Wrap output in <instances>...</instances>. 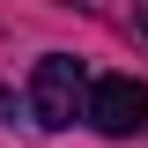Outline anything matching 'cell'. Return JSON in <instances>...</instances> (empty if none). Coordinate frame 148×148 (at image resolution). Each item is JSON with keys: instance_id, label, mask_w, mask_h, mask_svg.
Returning a JSON list of instances; mask_svg holds the SVG:
<instances>
[{"instance_id": "4", "label": "cell", "mask_w": 148, "mask_h": 148, "mask_svg": "<svg viewBox=\"0 0 148 148\" xmlns=\"http://www.w3.org/2000/svg\"><path fill=\"white\" fill-rule=\"evenodd\" d=\"M133 30H141V45H148V8H141V15H133Z\"/></svg>"}, {"instance_id": "2", "label": "cell", "mask_w": 148, "mask_h": 148, "mask_svg": "<svg viewBox=\"0 0 148 148\" xmlns=\"http://www.w3.org/2000/svg\"><path fill=\"white\" fill-rule=\"evenodd\" d=\"M96 133H111V141H126V133L148 126V89L133 82V74H104V82H89V111H82Z\"/></svg>"}, {"instance_id": "1", "label": "cell", "mask_w": 148, "mask_h": 148, "mask_svg": "<svg viewBox=\"0 0 148 148\" xmlns=\"http://www.w3.org/2000/svg\"><path fill=\"white\" fill-rule=\"evenodd\" d=\"M82 111H89L82 59H67V52H45V59H37V74H30V119H37V126H74Z\"/></svg>"}, {"instance_id": "3", "label": "cell", "mask_w": 148, "mask_h": 148, "mask_svg": "<svg viewBox=\"0 0 148 148\" xmlns=\"http://www.w3.org/2000/svg\"><path fill=\"white\" fill-rule=\"evenodd\" d=\"M0 119H15V96H8V89H0Z\"/></svg>"}]
</instances>
